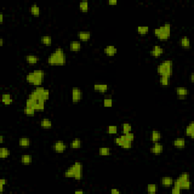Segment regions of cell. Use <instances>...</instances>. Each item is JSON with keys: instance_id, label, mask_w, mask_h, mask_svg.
<instances>
[{"instance_id": "obj_4", "label": "cell", "mask_w": 194, "mask_h": 194, "mask_svg": "<svg viewBox=\"0 0 194 194\" xmlns=\"http://www.w3.org/2000/svg\"><path fill=\"white\" fill-rule=\"evenodd\" d=\"M173 61L171 59H166L158 65L156 70L160 77H168L170 78L173 75Z\"/></svg>"}, {"instance_id": "obj_39", "label": "cell", "mask_w": 194, "mask_h": 194, "mask_svg": "<svg viewBox=\"0 0 194 194\" xmlns=\"http://www.w3.org/2000/svg\"><path fill=\"white\" fill-rule=\"evenodd\" d=\"M103 106L105 108H112L113 106V99L111 96H108L104 98L103 101Z\"/></svg>"}, {"instance_id": "obj_45", "label": "cell", "mask_w": 194, "mask_h": 194, "mask_svg": "<svg viewBox=\"0 0 194 194\" xmlns=\"http://www.w3.org/2000/svg\"><path fill=\"white\" fill-rule=\"evenodd\" d=\"M111 193L112 194H120L121 193V191L116 188H112L111 190Z\"/></svg>"}, {"instance_id": "obj_5", "label": "cell", "mask_w": 194, "mask_h": 194, "mask_svg": "<svg viewBox=\"0 0 194 194\" xmlns=\"http://www.w3.org/2000/svg\"><path fill=\"white\" fill-rule=\"evenodd\" d=\"M171 33V24L170 23H165L162 26L155 28L154 35L157 39L161 41H167Z\"/></svg>"}, {"instance_id": "obj_38", "label": "cell", "mask_w": 194, "mask_h": 194, "mask_svg": "<svg viewBox=\"0 0 194 194\" xmlns=\"http://www.w3.org/2000/svg\"><path fill=\"white\" fill-rule=\"evenodd\" d=\"M122 134H127L132 132V125L130 123H124L121 126Z\"/></svg>"}, {"instance_id": "obj_14", "label": "cell", "mask_w": 194, "mask_h": 194, "mask_svg": "<svg viewBox=\"0 0 194 194\" xmlns=\"http://www.w3.org/2000/svg\"><path fill=\"white\" fill-rule=\"evenodd\" d=\"M93 90L95 92L104 94L108 90V85L105 83H96L93 85Z\"/></svg>"}, {"instance_id": "obj_28", "label": "cell", "mask_w": 194, "mask_h": 194, "mask_svg": "<svg viewBox=\"0 0 194 194\" xmlns=\"http://www.w3.org/2000/svg\"><path fill=\"white\" fill-rule=\"evenodd\" d=\"M178 43L180 47L184 48H190V40L187 36H183V37L180 38Z\"/></svg>"}, {"instance_id": "obj_19", "label": "cell", "mask_w": 194, "mask_h": 194, "mask_svg": "<svg viewBox=\"0 0 194 194\" xmlns=\"http://www.w3.org/2000/svg\"><path fill=\"white\" fill-rule=\"evenodd\" d=\"M69 49L73 53H78L81 49V43L79 40H73L70 43Z\"/></svg>"}, {"instance_id": "obj_30", "label": "cell", "mask_w": 194, "mask_h": 194, "mask_svg": "<svg viewBox=\"0 0 194 194\" xmlns=\"http://www.w3.org/2000/svg\"><path fill=\"white\" fill-rule=\"evenodd\" d=\"M70 148L73 150H78L81 148L82 146V141L80 138H74L72 141L70 143Z\"/></svg>"}, {"instance_id": "obj_35", "label": "cell", "mask_w": 194, "mask_h": 194, "mask_svg": "<svg viewBox=\"0 0 194 194\" xmlns=\"http://www.w3.org/2000/svg\"><path fill=\"white\" fill-rule=\"evenodd\" d=\"M137 31L139 35L144 36V35L148 34L150 32V27L148 26H138L137 28Z\"/></svg>"}, {"instance_id": "obj_43", "label": "cell", "mask_w": 194, "mask_h": 194, "mask_svg": "<svg viewBox=\"0 0 194 194\" xmlns=\"http://www.w3.org/2000/svg\"><path fill=\"white\" fill-rule=\"evenodd\" d=\"M180 192H181V190L179 187L174 186V185L171 187V193L173 194H179L180 193Z\"/></svg>"}, {"instance_id": "obj_7", "label": "cell", "mask_w": 194, "mask_h": 194, "mask_svg": "<svg viewBox=\"0 0 194 194\" xmlns=\"http://www.w3.org/2000/svg\"><path fill=\"white\" fill-rule=\"evenodd\" d=\"M190 174L183 172L174 180V186L179 187L181 190H187L191 188Z\"/></svg>"}, {"instance_id": "obj_18", "label": "cell", "mask_w": 194, "mask_h": 194, "mask_svg": "<svg viewBox=\"0 0 194 194\" xmlns=\"http://www.w3.org/2000/svg\"><path fill=\"white\" fill-rule=\"evenodd\" d=\"M31 139L29 137H20L18 140V145L20 146L21 148L23 149H27L31 146Z\"/></svg>"}, {"instance_id": "obj_23", "label": "cell", "mask_w": 194, "mask_h": 194, "mask_svg": "<svg viewBox=\"0 0 194 194\" xmlns=\"http://www.w3.org/2000/svg\"><path fill=\"white\" fill-rule=\"evenodd\" d=\"M162 139V133L159 130H153L151 131L150 134V140L153 143H156V142H160Z\"/></svg>"}, {"instance_id": "obj_44", "label": "cell", "mask_w": 194, "mask_h": 194, "mask_svg": "<svg viewBox=\"0 0 194 194\" xmlns=\"http://www.w3.org/2000/svg\"><path fill=\"white\" fill-rule=\"evenodd\" d=\"M107 3L111 6H116L118 5V1L117 0H108Z\"/></svg>"}, {"instance_id": "obj_8", "label": "cell", "mask_w": 194, "mask_h": 194, "mask_svg": "<svg viewBox=\"0 0 194 194\" xmlns=\"http://www.w3.org/2000/svg\"><path fill=\"white\" fill-rule=\"evenodd\" d=\"M114 143L118 146L121 147L122 149L124 150H130L132 148V143L133 142L130 141L126 138L124 134H122L121 136H118L114 139Z\"/></svg>"}, {"instance_id": "obj_20", "label": "cell", "mask_w": 194, "mask_h": 194, "mask_svg": "<svg viewBox=\"0 0 194 194\" xmlns=\"http://www.w3.org/2000/svg\"><path fill=\"white\" fill-rule=\"evenodd\" d=\"M174 180L172 177L165 176L161 179V184L164 187H171L174 185Z\"/></svg>"}, {"instance_id": "obj_37", "label": "cell", "mask_w": 194, "mask_h": 194, "mask_svg": "<svg viewBox=\"0 0 194 194\" xmlns=\"http://www.w3.org/2000/svg\"><path fill=\"white\" fill-rule=\"evenodd\" d=\"M106 132L110 135H115L118 133V128L116 125H109L106 128Z\"/></svg>"}, {"instance_id": "obj_41", "label": "cell", "mask_w": 194, "mask_h": 194, "mask_svg": "<svg viewBox=\"0 0 194 194\" xmlns=\"http://www.w3.org/2000/svg\"><path fill=\"white\" fill-rule=\"evenodd\" d=\"M170 83V78L168 77H160L159 78V83L163 87H167L169 85Z\"/></svg>"}, {"instance_id": "obj_32", "label": "cell", "mask_w": 194, "mask_h": 194, "mask_svg": "<svg viewBox=\"0 0 194 194\" xmlns=\"http://www.w3.org/2000/svg\"><path fill=\"white\" fill-rule=\"evenodd\" d=\"M11 155V151L7 147H1L0 148V158L1 159H6Z\"/></svg>"}, {"instance_id": "obj_16", "label": "cell", "mask_w": 194, "mask_h": 194, "mask_svg": "<svg viewBox=\"0 0 194 194\" xmlns=\"http://www.w3.org/2000/svg\"><path fill=\"white\" fill-rule=\"evenodd\" d=\"M92 34L88 31H81L78 33V38L80 42H88L91 39Z\"/></svg>"}, {"instance_id": "obj_48", "label": "cell", "mask_w": 194, "mask_h": 194, "mask_svg": "<svg viewBox=\"0 0 194 194\" xmlns=\"http://www.w3.org/2000/svg\"><path fill=\"white\" fill-rule=\"evenodd\" d=\"M4 43H5L4 39H3V38H1V39H0V46H3Z\"/></svg>"}, {"instance_id": "obj_21", "label": "cell", "mask_w": 194, "mask_h": 194, "mask_svg": "<svg viewBox=\"0 0 194 194\" xmlns=\"http://www.w3.org/2000/svg\"><path fill=\"white\" fill-rule=\"evenodd\" d=\"M1 101H2V103L3 105L8 106V105H10L12 104L13 101H14V100H13L12 96H11L10 93H3V94L2 95Z\"/></svg>"}, {"instance_id": "obj_27", "label": "cell", "mask_w": 194, "mask_h": 194, "mask_svg": "<svg viewBox=\"0 0 194 194\" xmlns=\"http://www.w3.org/2000/svg\"><path fill=\"white\" fill-rule=\"evenodd\" d=\"M30 13H31V15L33 17H39L40 15V6H38L37 4H33L31 5V7H30Z\"/></svg>"}, {"instance_id": "obj_12", "label": "cell", "mask_w": 194, "mask_h": 194, "mask_svg": "<svg viewBox=\"0 0 194 194\" xmlns=\"http://www.w3.org/2000/svg\"><path fill=\"white\" fill-rule=\"evenodd\" d=\"M165 53V50L162 46L160 45H155L152 47V49L150 50V56L153 58H158L161 57Z\"/></svg>"}, {"instance_id": "obj_11", "label": "cell", "mask_w": 194, "mask_h": 194, "mask_svg": "<svg viewBox=\"0 0 194 194\" xmlns=\"http://www.w3.org/2000/svg\"><path fill=\"white\" fill-rule=\"evenodd\" d=\"M175 93H176L178 99H186L187 96H189L190 90L187 89L185 86H178L175 89Z\"/></svg>"}, {"instance_id": "obj_9", "label": "cell", "mask_w": 194, "mask_h": 194, "mask_svg": "<svg viewBox=\"0 0 194 194\" xmlns=\"http://www.w3.org/2000/svg\"><path fill=\"white\" fill-rule=\"evenodd\" d=\"M71 96L73 103H79L83 99V91L79 87H73L71 91Z\"/></svg>"}, {"instance_id": "obj_49", "label": "cell", "mask_w": 194, "mask_h": 194, "mask_svg": "<svg viewBox=\"0 0 194 194\" xmlns=\"http://www.w3.org/2000/svg\"><path fill=\"white\" fill-rule=\"evenodd\" d=\"M190 82H191V83H193V73H192L191 74H190Z\"/></svg>"}, {"instance_id": "obj_40", "label": "cell", "mask_w": 194, "mask_h": 194, "mask_svg": "<svg viewBox=\"0 0 194 194\" xmlns=\"http://www.w3.org/2000/svg\"><path fill=\"white\" fill-rule=\"evenodd\" d=\"M36 112V110H35L34 108H33V107L25 106L24 108V113L28 117L34 116L35 113Z\"/></svg>"}, {"instance_id": "obj_17", "label": "cell", "mask_w": 194, "mask_h": 194, "mask_svg": "<svg viewBox=\"0 0 194 194\" xmlns=\"http://www.w3.org/2000/svg\"><path fill=\"white\" fill-rule=\"evenodd\" d=\"M173 146L175 149L183 150L186 147V140L183 137H177L174 140Z\"/></svg>"}, {"instance_id": "obj_22", "label": "cell", "mask_w": 194, "mask_h": 194, "mask_svg": "<svg viewBox=\"0 0 194 194\" xmlns=\"http://www.w3.org/2000/svg\"><path fill=\"white\" fill-rule=\"evenodd\" d=\"M25 61L27 63L28 65H36L40 61V58L39 56H36V55H27L26 57H25Z\"/></svg>"}, {"instance_id": "obj_1", "label": "cell", "mask_w": 194, "mask_h": 194, "mask_svg": "<svg viewBox=\"0 0 194 194\" xmlns=\"http://www.w3.org/2000/svg\"><path fill=\"white\" fill-rule=\"evenodd\" d=\"M67 62V57L62 48L58 47L50 53L47 63L51 66H64Z\"/></svg>"}, {"instance_id": "obj_3", "label": "cell", "mask_w": 194, "mask_h": 194, "mask_svg": "<svg viewBox=\"0 0 194 194\" xmlns=\"http://www.w3.org/2000/svg\"><path fill=\"white\" fill-rule=\"evenodd\" d=\"M45 78V72L44 71L41 69H35L31 72L28 73L26 75L27 83L29 84H32L35 87L40 86L43 84Z\"/></svg>"}, {"instance_id": "obj_6", "label": "cell", "mask_w": 194, "mask_h": 194, "mask_svg": "<svg viewBox=\"0 0 194 194\" xmlns=\"http://www.w3.org/2000/svg\"><path fill=\"white\" fill-rule=\"evenodd\" d=\"M50 96V91L48 89H46L43 86H37L35 87L28 96V98L32 99L34 101H39V100H44L47 101Z\"/></svg>"}, {"instance_id": "obj_33", "label": "cell", "mask_w": 194, "mask_h": 194, "mask_svg": "<svg viewBox=\"0 0 194 194\" xmlns=\"http://www.w3.org/2000/svg\"><path fill=\"white\" fill-rule=\"evenodd\" d=\"M99 155L101 156H108L112 155V150L108 147H100L99 149Z\"/></svg>"}, {"instance_id": "obj_2", "label": "cell", "mask_w": 194, "mask_h": 194, "mask_svg": "<svg viewBox=\"0 0 194 194\" xmlns=\"http://www.w3.org/2000/svg\"><path fill=\"white\" fill-rule=\"evenodd\" d=\"M83 164L81 162L76 161L65 170L64 176L66 178H74L76 180H81L83 178Z\"/></svg>"}, {"instance_id": "obj_13", "label": "cell", "mask_w": 194, "mask_h": 194, "mask_svg": "<svg viewBox=\"0 0 194 194\" xmlns=\"http://www.w3.org/2000/svg\"><path fill=\"white\" fill-rule=\"evenodd\" d=\"M164 146L160 142L153 143V146L150 148V153L155 155H159L163 153Z\"/></svg>"}, {"instance_id": "obj_15", "label": "cell", "mask_w": 194, "mask_h": 194, "mask_svg": "<svg viewBox=\"0 0 194 194\" xmlns=\"http://www.w3.org/2000/svg\"><path fill=\"white\" fill-rule=\"evenodd\" d=\"M104 54L108 57H114L118 53V48L113 45H108L104 48Z\"/></svg>"}, {"instance_id": "obj_34", "label": "cell", "mask_w": 194, "mask_h": 194, "mask_svg": "<svg viewBox=\"0 0 194 194\" xmlns=\"http://www.w3.org/2000/svg\"><path fill=\"white\" fill-rule=\"evenodd\" d=\"M79 6V9L81 10L82 12L86 13L90 9V5L88 1H82L78 5Z\"/></svg>"}, {"instance_id": "obj_36", "label": "cell", "mask_w": 194, "mask_h": 194, "mask_svg": "<svg viewBox=\"0 0 194 194\" xmlns=\"http://www.w3.org/2000/svg\"><path fill=\"white\" fill-rule=\"evenodd\" d=\"M147 193L150 194H155L158 191V187L155 183H150L146 187Z\"/></svg>"}, {"instance_id": "obj_24", "label": "cell", "mask_w": 194, "mask_h": 194, "mask_svg": "<svg viewBox=\"0 0 194 194\" xmlns=\"http://www.w3.org/2000/svg\"><path fill=\"white\" fill-rule=\"evenodd\" d=\"M185 135L188 137L193 139L194 137V124L193 121L187 125L185 128Z\"/></svg>"}, {"instance_id": "obj_10", "label": "cell", "mask_w": 194, "mask_h": 194, "mask_svg": "<svg viewBox=\"0 0 194 194\" xmlns=\"http://www.w3.org/2000/svg\"><path fill=\"white\" fill-rule=\"evenodd\" d=\"M67 148L68 146L63 140H57L53 145V151L56 153H64Z\"/></svg>"}, {"instance_id": "obj_46", "label": "cell", "mask_w": 194, "mask_h": 194, "mask_svg": "<svg viewBox=\"0 0 194 194\" xmlns=\"http://www.w3.org/2000/svg\"><path fill=\"white\" fill-rule=\"evenodd\" d=\"M3 21H4V14H3V13H1V14H0V23L2 24Z\"/></svg>"}, {"instance_id": "obj_26", "label": "cell", "mask_w": 194, "mask_h": 194, "mask_svg": "<svg viewBox=\"0 0 194 194\" xmlns=\"http://www.w3.org/2000/svg\"><path fill=\"white\" fill-rule=\"evenodd\" d=\"M33 157L29 154H23L21 156V162L24 165H30L32 164Z\"/></svg>"}, {"instance_id": "obj_25", "label": "cell", "mask_w": 194, "mask_h": 194, "mask_svg": "<svg viewBox=\"0 0 194 194\" xmlns=\"http://www.w3.org/2000/svg\"><path fill=\"white\" fill-rule=\"evenodd\" d=\"M40 127L43 129H51L53 128V121L48 118H43L40 121Z\"/></svg>"}, {"instance_id": "obj_47", "label": "cell", "mask_w": 194, "mask_h": 194, "mask_svg": "<svg viewBox=\"0 0 194 194\" xmlns=\"http://www.w3.org/2000/svg\"><path fill=\"white\" fill-rule=\"evenodd\" d=\"M4 140H5V137L3 136V135H1V136H0V143L2 144V143H4Z\"/></svg>"}, {"instance_id": "obj_50", "label": "cell", "mask_w": 194, "mask_h": 194, "mask_svg": "<svg viewBox=\"0 0 194 194\" xmlns=\"http://www.w3.org/2000/svg\"><path fill=\"white\" fill-rule=\"evenodd\" d=\"M75 193H81V194H83V190H76V191H75Z\"/></svg>"}, {"instance_id": "obj_31", "label": "cell", "mask_w": 194, "mask_h": 194, "mask_svg": "<svg viewBox=\"0 0 194 194\" xmlns=\"http://www.w3.org/2000/svg\"><path fill=\"white\" fill-rule=\"evenodd\" d=\"M40 43L46 46H50L53 43V38L49 35H44L40 38Z\"/></svg>"}, {"instance_id": "obj_42", "label": "cell", "mask_w": 194, "mask_h": 194, "mask_svg": "<svg viewBox=\"0 0 194 194\" xmlns=\"http://www.w3.org/2000/svg\"><path fill=\"white\" fill-rule=\"evenodd\" d=\"M8 183V180L6 178L0 179V192L3 193L4 191V187Z\"/></svg>"}, {"instance_id": "obj_29", "label": "cell", "mask_w": 194, "mask_h": 194, "mask_svg": "<svg viewBox=\"0 0 194 194\" xmlns=\"http://www.w3.org/2000/svg\"><path fill=\"white\" fill-rule=\"evenodd\" d=\"M45 104H46V101L44 100H39L36 101L34 105V108L36 110V112H42L45 110Z\"/></svg>"}]
</instances>
